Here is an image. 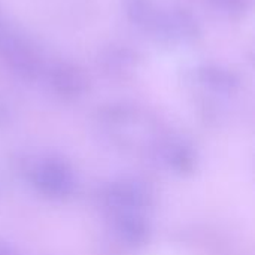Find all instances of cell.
Returning a JSON list of instances; mask_svg holds the SVG:
<instances>
[{"mask_svg":"<svg viewBox=\"0 0 255 255\" xmlns=\"http://www.w3.org/2000/svg\"><path fill=\"white\" fill-rule=\"evenodd\" d=\"M19 175L40 199L52 203L72 200L79 191L75 164L60 152H42L21 160Z\"/></svg>","mask_w":255,"mask_h":255,"instance_id":"6da1fadb","label":"cell"},{"mask_svg":"<svg viewBox=\"0 0 255 255\" xmlns=\"http://www.w3.org/2000/svg\"><path fill=\"white\" fill-rule=\"evenodd\" d=\"M93 202L103 215L115 212L149 214L157 205V190L137 175H120L99 182L93 190Z\"/></svg>","mask_w":255,"mask_h":255,"instance_id":"7a4b0ae2","label":"cell"},{"mask_svg":"<svg viewBox=\"0 0 255 255\" xmlns=\"http://www.w3.org/2000/svg\"><path fill=\"white\" fill-rule=\"evenodd\" d=\"M148 154L155 164L178 178L193 176L200 166V155L196 145L178 133H157L149 140Z\"/></svg>","mask_w":255,"mask_h":255,"instance_id":"3957f363","label":"cell"},{"mask_svg":"<svg viewBox=\"0 0 255 255\" xmlns=\"http://www.w3.org/2000/svg\"><path fill=\"white\" fill-rule=\"evenodd\" d=\"M0 57L22 82H36L43 76L45 64L37 49L0 19Z\"/></svg>","mask_w":255,"mask_h":255,"instance_id":"277c9868","label":"cell"},{"mask_svg":"<svg viewBox=\"0 0 255 255\" xmlns=\"http://www.w3.org/2000/svg\"><path fill=\"white\" fill-rule=\"evenodd\" d=\"M111 238L128 251L146 248L154 236V226L149 214L145 212H115L105 215Z\"/></svg>","mask_w":255,"mask_h":255,"instance_id":"5b68a950","label":"cell"},{"mask_svg":"<svg viewBox=\"0 0 255 255\" xmlns=\"http://www.w3.org/2000/svg\"><path fill=\"white\" fill-rule=\"evenodd\" d=\"M151 34L163 43L187 45L200 37L202 27L197 18L185 7L160 9Z\"/></svg>","mask_w":255,"mask_h":255,"instance_id":"8992f818","label":"cell"},{"mask_svg":"<svg viewBox=\"0 0 255 255\" xmlns=\"http://www.w3.org/2000/svg\"><path fill=\"white\" fill-rule=\"evenodd\" d=\"M49 91L63 102H78L90 91V78L79 66L57 61L45 67L43 76Z\"/></svg>","mask_w":255,"mask_h":255,"instance_id":"52a82bcc","label":"cell"},{"mask_svg":"<svg viewBox=\"0 0 255 255\" xmlns=\"http://www.w3.org/2000/svg\"><path fill=\"white\" fill-rule=\"evenodd\" d=\"M143 121L142 109L131 102H109L100 105L94 112L96 126L105 131L111 139L115 137V143H124V130H128Z\"/></svg>","mask_w":255,"mask_h":255,"instance_id":"ba28073f","label":"cell"},{"mask_svg":"<svg viewBox=\"0 0 255 255\" xmlns=\"http://www.w3.org/2000/svg\"><path fill=\"white\" fill-rule=\"evenodd\" d=\"M139 54L127 45H109L99 52V67L111 78H126L139 66Z\"/></svg>","mask_w":255,"mask_h":255,"instance_id":"9c48e42d","label":"cell"},{"mask_svg":"<svg viewBox=\"0 0 255 255\" xmlns=\"http://www.w3.org/2000/svg\"><path fill=\"white\" fill-rule=\"evenodd\" d=\"M194 76L199 85L214 94L230 96L241 87L239 76L233 70L218 64H202L194 70Z\"/></svg>","mask_w":255,"mask_h":255,"instance_id":"30bf717a","label":"cell"},{"mask_svg":"<svg viewBox=\"0 0 255 255\" xmlns=\"http://www.w3.org/2000/svg\"><path fill=\"white\" fill-rule=\"evenodd\" d=\"M123 9L128 21L137 28L151 33L160 7L154 3V0H121Z\"/></svg>","mask_w":255,"mask_h":255,"instance_id":"8fae6325","label":"cell"},{"mask_svg":"<svg viewBox=\"0 0 255 255\" xmlns=\"http://www.w3.org/2000/svg\"><path fill=\"white\" fill-rule=\"evenodd\" d=\"M220 12L230 16H241L248 9L250 0H209Z\"/></svg>","mask_w":255,"mask_h":255,"instance_id":"7c38bea8","label":"cell"},{"mask_svg":"<svg viewBox=\"0 0 255 255\" xmlns=\"http://www.w3.org/2000/svg\"><path fill=\"white\" fill-rule=\"evenodd\" d=\"M13 120H15V111L10 102L0 94V131L9 128L13 124Z\"/></svg>","mask_w":255,"mask_h":255,"instance_id":"4fadbf2b","label":"cell"},{"mask_svg":"<svg viewBox=\"0 0 255 255\" xmlns=\"http://www.w3.org/2000/svg\"><path fill=\"white\" fill-rule=\"evenodd\" d=\"M0 255H21V253L13 242L0 236Z\"/></svg>","mask_w":255,"mask_h":255,"instance_id":"5bb4252c","label":"cell"}]
</instances>
